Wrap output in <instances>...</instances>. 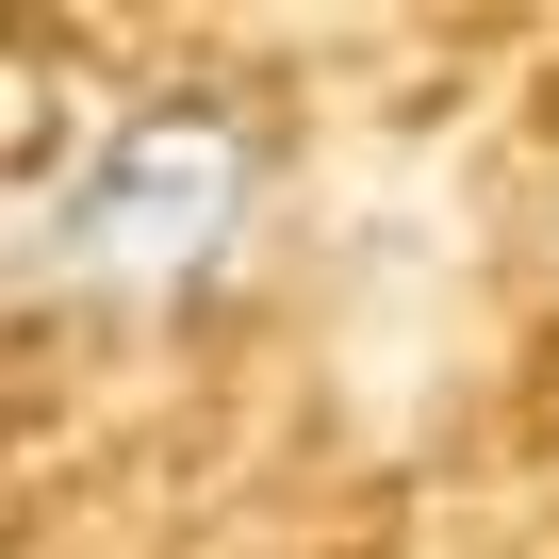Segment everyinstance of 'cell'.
Masks as SVG:
<instances>
[{"label":"cell","mask_w":559,"mask_h":559,"mask_svg":"<svg viewBox=\"0 0 559 559\" xmlns=\"http://www.w3.org/2000/svg\"><path fill=\"white\" fill-rule=\"evenodd\" d=\"M263 181L280 165H263L247 99H132L116 132L67 148V181L34 198L17 263H34V297H83V313H181V297H214L247 263Z\"/></svg>","instance_id":"cell-1"}]
</instances>
